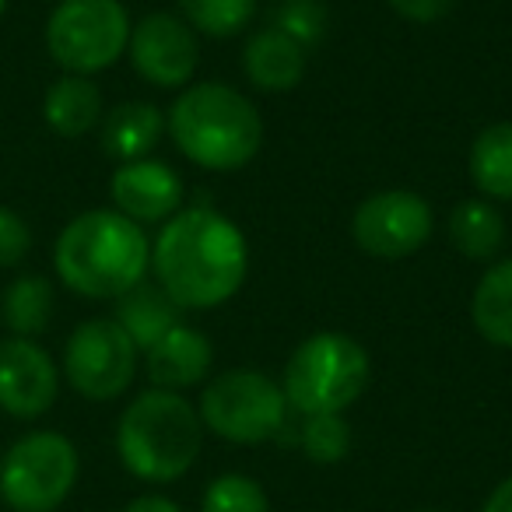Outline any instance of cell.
Here are the masks:
<instances>
[{
	"instance_id": "cell-29",
	"label": "cell",
	"mask_w": 512,
	"mask_h": 512,
	"mask_svg": "<svg viewBox=\"0 0 512 512\" xmlns=\"http://www.w3.org/2000/svg\"><path fill=\"white\" fill-rule=\"evenodd\" d=\"M123 512H183V509L165 495H137Z\"/></svg>"
},
{
	"instance_id": "cell-2",
	"label": "cell",
	"mask_w": 512,
	"mask_h": 512,
	"mask_svg": "<svg viewBox=\"0 0 512 512\" xmlns=\"http://www.w3.org/2000/svg\"><path fill=\"white\" fill-rule=\"evenodd\" d=\"M57 278L85 299H123L148 278L151 242L137 221L95 207L64 225L53 246Z\"/></svg>"
},
{
	"instance_id": "cell-28",
	"label": "cell",
	"mask_w": 512,
	"mask_h": 512,
	"mask_svg": "<svg viewBox=\"0 0 512 512\" xmlns=\"http://www.w3.org/2000/svg\"><path fill=\"white\" fill-rule=\"evenodd\" d=\"M456 0H390V8L397 11L404 22L414 25H432L453 11Z\"/></svg>"
},
{
	"instance_id": "cell-27",
	"label": "cell",
	"mask_w": 512,
	"mask_h": 512,
	"mask_svg": "<svg viewBox=\"0 0 512 512\" xmlns=\"http://www.w3.org/2000/svg\"><path fill=\"white\" fill-rule=\"evenodd\" d=\"M32 253V228L15 207H0V267H18Z\"/></svg>"
},
{
	"instance_id": "cell-8",
	"label": "cell",
	"mask_w": 512,
	"mask_h": 512,
	"mask_svg": "<svg viewBox=\"0 0 512 512\" xmlns=\"http://www.w3.org/2000/svg\"><path fill=\"white\" fill-rule=\"evenodd\" d=\"M204 428L235 446H260L288 421V397L281 383L256 369H232L211 379L197 407Z\"/></svg>"
},
{
	"instance_id": "cell-4",
	"label": "cell",
	"mask_w": 512,
	"mask_h": 512,
	"mask_svg": "<svg viewBox=\"0 0 512 512\" xmlns=\"http://www.w3.org/2000/svg\"><path fill=\"white\" fill-rule=\"evenodd\" d=\"M204 421L197 407L172 390H144L127 404L116 425L120 463L148 484H172L197 463Z\"/></svg>"
},
{
	"instance_id": "cell-17",
	"label": "cell",
	"mask_w": 512,
	"mask_h": 512,
	"mask_svg": "<svg viewBox=\"0 0 512 512\" xmlns=\"http://www.w3.org/2000/svg\"><path fill=\"white\" fill-rule=\"evenodd\" d=\"M165 134V116L151 102H120L102 120V148L116 162H137L158 148Z\"/></svg>"
},
{
	"instance_id": "cell-15",
	"label": "cell",
	"mask_w": 512,
	"mask_h": 512,
	"mask_svg": "<svg viewBox=\"0 0 512 512\" xmlns=\"http://www.w3.org/2000/svg\"><path fill=\"white\" fill-rule=\"evenodd\" d=\"M246 78L260 92H292L306 78V50L278 29L256 32L242 50Z\"/></svg>"
},
{
	"instance_id": "cell-23",
	"label": "cell",
	"mask_w": 512,
	"mask_h": 512,
	"mask_svg": "<svg viewBox=\"0 0 512 512\" xmlns=\"http://www.w3.org/2000/svg\"><path fill=\"white\" fill-rule=\"evenodd\" d=\"M179 18L211 39L239 36L256 18V0H176Z\"/></svg>"
},
{
	"instance_id": "cell-25",
	"label": "cell",
	"mask_w": 512,
	"mask_h": 512,
	"mask_svg": "<svg viewBox=\"0 0 512 512\" xmlns=\"http://www.w3.org/2000/svg\"><path fill=\"white\" fill-rule=\"evenodd\" d=\"M299 442L313 463H341L351 449V428L341 414H309Z\"/></svg>"
},
{
	"instance_id": "cell-12",
	"label": "cell",
	"mask_w": 512,
	"mask_h": 512,
	"mask_svg": "<svg viewBox=\"0 0 512 512\" xmlns=\"http://www.w3.org/2000/svg\"><path fill=\"white\" fill-rule=\"evenodd\" d=\"M60 369L50 351L29 337L0 341V411L15 421H36L57 404Z\"/></svg>"
},
{
	"instance_id": "cell-26",
	"label": "cell",
	"mask_w": 512,
	"mask_h": 512,
	"mask_svg": "<svg viewBox=\"0 0 512 512\" xmlns=\"http://www.w3.org/2000/svg\"><path fill=\"white\" fill-rule=\"evenodd\" d=\"M274 29L285 32L292 43H299L309 53L327 36V8L320 0H285L274 18Z\"/></svg>"
},
{
	"instance_id": "cell-16",
	"label": "cell",
	"mask_w": 512,
	"mask_h": 512,
	"mask_svg": "<svg viewBox=\"0 0 512 512\" xmlns=\"http://www.w3.org/2000/svg\"><path fill=\"white\" fill-rule=\"evenodd\" d=\"M43 120L57 137L78 141L102 120V92L92 78L64 74L43 95Z\"/></svg>"
},
{
	"instance_id": "cell-9",
	"label": "cell",
	"mask_w": 512,
	"mask_h": 512,
	"mask_svg": "<svg viewBox=\"0 0 512 512\" xmlns=\"http://www.w3.org/2000/svg\"><path fill=\"white\" fill-rule=\"evenodd\" d=\"M64 376L71 390L95 404L123 397L137 376V348L116 320H85L64 344Z\"/></svg>"
},
{
	"instance_id": "cell-22",
	"label": "cell",
	"mask_w": 512,
	"mask_h": 512,
	"mask_svg": "<svg viewBox=\"0 0 512 512\" xmlns=\"http://www.w3.org/2000/svg\"><path fill=\"white\" fill-rule=\"evenodd\" d=\"M449 239L470 260H491L505 246V218L488 200H463L449 214Z\"/></svg>"
},
{
	"instance_id": "cell-24",
	"label": "cell",
	"mask_w": 512,
	"mask_h": 512,
	"mask_svg": "<svg viewBox=\"0 0 512 512\" xmlns=\"http://www.w3.org/2000/svg\"><path fill=\"white\" fill-rule=\"evenodd\" d=\"M200 512H271L267 491L246 474H221L207 484Z\"/></svg>"
},
{
	"instance_id": "cell-20",
	"label": "cell",
	"mask_w": 512,
	"mask_h": 512,
	"mask_svg": "<svg viewBox=\"0 0 512 512\" xmlns=\"http://www.w3.org/2000/svg\"><path fill=\"white\" fill-rule=\"evenodd\" d=\"M477 334L498 348H512V260L488 267L470 302Z\"/></svg>"
},
{
	"instance_id": "cell-30",
	"label": "cell",
	"mask_w": 512,
	"mask_h": 512,
	"mask_svg": "<svg viewBox=\"0 0 512 512\" xmlns=\"http://www.w3.org/2000/svg\"><path fill=\"white\" fill-rule=\"evenodd\" d=\"M481 512H512V474L505 477L502 484H498L495 491L488 495V502H484Z\"/></svg>"
},
{
	"instance_id": "cell-1",
	"label": "cell",
	"mask_w": 512,
	"mask_h": 512,
	"mask_svg": "<svg viewBox=\"0 0 512 512\" xmlns=\"http://www.w3.org/2000/svg\"><path fill=\"white\" fill-rule=\"evenodd\" d=\"M151 271L179 309H218L246 281V235L214 207H186L158 232Z\"/></svg>"
},
{
	"instance_id": "cell-6",
	"label": "cell",
	"mask_w": 512,
	"mask_h": 512,
	"mask_svg": "<svg viewBox=\"0 0 512 512\" xmlns=\"http://www.w3.org/2000/svg\"><path fill=\"white\" fill-rule=\"evenodd\" d=\"M78 474V446L64 432H29L0 456V498L11 512H57Z\"/></svg>"
},
{
	"instance_id": "cell-13",
	"label": "cell",
	"mask_w": 512,
	"mask_h": 512,
	"mask_svg": "<svg viewBox=\"0 0 512 512\" xmlns=\"http://www.w3.org/2000/svg\"><path fill=\"white\" fill-rule=\"evenodd\" d=\"M109 197L123 218L137 225H158L169 221L183 204V179L172 165L158 158H137L123 162L109 179Z\"/></svg>"
},
{
	"instance_id": "cell-19",
	"label": "cell",
	"mask_w": 512,
	"mask_h": 512,
	"mask_svg": "<svg viewBox=\"0 0 512 512\" xmlns=\"http://www.w3.org/2000/svg\"><path fill=\"white\" fill-rule=\"evenodd\" d=\"M53 309H57V295H53V281L43 274H22L0 295V320L11 330V337L36 341L50 327Z\"/></svg>"
},
{
	"instance_id": "cell-3",
	"label": "cell",
	"mask_w": 512,
	"mask_h": 512,
	"mask_svg": "<svg viewBox=\"0 0 512 512\" xmlns=\"http://www.w3.org/2000/svg\"><path fill=\"white\" fill-rule=\"evenodd\" d=\"M179 155L211 172H235L264 148V120L242 92L218 81L190 85L165 120Z\"/></svg>"
},
{
	"instance_id": "cell-10",
	"label": "cell",
	"mask_w": 512,
	"mask_h": 512,
	"mask_svg": "<svg viewBox=\"0 0 512 512\" xmlns=\"http://www.w3.org/2000/svg\"><path fill=\"white\" fill-rule=\"evenodd\" d=\"M351 235L362 253L379 260L414 256L432 235V207L414 190H383L362 200L351 218Z\"/></svg>"
},
{
	"instance_id": "cell-18",
	"label": "cell",
	"mask_w": 512,
	"mask_h": 512,
	"mask_svg": "<svg viewBox=\"0 0 512 512\" xmlns=\"http://www.w3.org/2000/svg\"><path fill=\"white\" fill-rule=\"evenodd\" d=\"M179 313L183 309L169 299L158 285H137L130 288L123 299H116V316L113 320L123 327V334L134 341L137 351H148L151 344L162 341L169 330L179 327Z\"/></svg>"
},
{
	"instance_id": "cell-11",
	"label": "cell",
	"mask_w": 512,
	"mask_h": 512,
	"mask_svg": "<svg viewBox=\"0 0 512 512\" xmlns=\"http://www.w3.org/2000/svg\"><path fill=\"white\" fill-rule=\"evenodd\" d=\"M127 53H130L134 71L158 88L190 85L193 71H197V60H200L197 32L179 15H169V11L144 15L141 22L130 29Z\"/></svg>"
},
{
	"instance_id": "cell-14",
	"label": "cell",
	"mask_w": 512,
	"mask_h": 512,
	"mask_svg": "<svg viewBox=\"0 0 512 512\" xmlns=\"http://www.w3.org/2000/svg\"><path fill=\"white\" fill-rule=\"evenodd\" d=\"M211 362H214L211 341L200 330L183 327V323L144 351V369H148V379L155 383V390H172V393L186 390V386H197L207 376Z\"/></svg>"
},
{
	"instance_id": "cell-5",
	"label": "cell",
	"mask_w": 512,
	"mask_h": 512,
	"mask_svg": "<svg viewBox=\"0 0 512 512\" xmlns=\"http://www.w3.org/2000/svg\"><path fill=\"white\" fill-rule=\"evenodd\" d=\"M372 376L369 351L341 330H320L292 351L285 365L288 407L299 414H344Z\"/></svg>"
},
{
	"instance_id": "cell-31",
	"label": "cell",
	"mask_w": 512,
	"mask_h": 512,
	"mask_svg": "<svg viewBox=\"0 0 512 512\" xmlns=\"http://www.w3.org/2000/svg\"><path fill=\"white\" fill-rule=\"evenodd\" d=\"M4 11H8V0H0V18H4Z\"/></svg>"
},
{
	"instance_id": "cell-21",
	"label": "cell",
	"mask_w": 512,
	"mask_h": 512,
	"mask_svg": "<svg viewBox=\"0 0 512 512\" xmlns=\"http://www.w3.org/2000/svg\"><path fill=\"white\" fill-rule=\"evenodd\" d=\"M474 186L491 200H512V123H491L470 148Z\"/></svg>"
},
{
	"instance_id": "cell-7",
	"label": "cell",
	"mask_w": 512,
	"mask_h": 512,
	"mask_svg": "<svg viewBox=\"0 0 512 512\" xmlns=\"http://www.w3.org/2000/svg\"><path fill=\"white\" fill-rule=\"evenodd\" d=\"M130 29L120 0H60L46 18V53L64 74L92 78L127 53Z\"/></svg>"
}]
</instances>
